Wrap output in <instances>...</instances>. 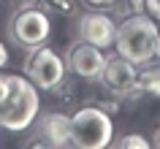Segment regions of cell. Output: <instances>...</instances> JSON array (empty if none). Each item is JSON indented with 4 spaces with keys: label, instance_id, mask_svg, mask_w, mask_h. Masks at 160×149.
Segmentation results:
<instances>
[{
    "label": "cell",
    "instance_id": "1",
    "mask_svg": "<svg viewBox=\"0 0 160 149\" xmlns=\"http://www.w3.org/2000/svg\"><path fill=\"white\" fill-rule=\"evenodd\" d=\"M41 111V98L27 76L0 73V127L11 133H22L33 127Z\"/></svg>",
    "mask_w": 160,
    "mask_h": 149
},
{
    "label": "cell",
    "instance_id": "2",
    "mask_svg": "<svg viewBox=\"0 0 160 149\" xmlns=\"http://www.w3.org/2000/svg\"><path fill=\"white\" fill-rule=\"evenodd\" d=\"M160 43V25L155 19L141 11V14H130L117 25V38H114V49L119 57L130 60L133 65H147L155 60Z\"/></svg>",
    "mask_w": 160,
    "mask_h": 149
},
{
    "label": "cell",
    "instance_id": "3",
    "mask_svg": "<svg viewBox=\"0 0 160 149\" xmlns=\"http://www.w3.org/2000/svg\"><path fill=\"white\" fill-rule=\"evenodd\" d=\"M114 138L111 114L101 106H82L71 114V147L76 149H103Z\"/></svg>",
    "mask_w": 160,
    "mask_h": 149
},
{
    "label": "cell",
    "instance_id": "4",
    "mask_svg": "<svg viewBox=\"0 0 160 149\" xmlns=\"http://www.w3.org/2000/svg\"><path fill=\"white\" fill-rule=\"evenodd\" d=\"M52 35V19L46 17V11L41 6L27 3L22 8H17L8 19V38L14 46L19 49H33L46 43V38Z\"/></svg>",
    "mask_w": 160,
    "mask_h": 149
},
{
    "label": "cell",
    "instance_id": "5",
    "mask_svg": "<svg viewBox=\"0 0 160 149\" xmlns=\"http://www.w3.org/2000/svg\"><path fill=\"white\" fill-rule=\"evenodd\" d=\"M65 60L60 57L54 49H49L46 43L27 49L25 57V76L38 87V90H57L60 84L65 82Z\"/></svg>",
    "mask_w": 160,
    "mask_h": 149
},
{
    "label": "cell",
    "instance_id": "6",
    "mask_svg": "<svg viewBox=\"0 0 160 149\" xmlns=\"http://www.w3.org/2000/svg\"><path fill=\"white\" fill-rule=\"evenodd\" d=\"M98 82L103 84V90L111 92V98H138V65H133L130 60L119 57H106L103 73Z\"/></svg>",
    "mask_w": 160,
    "mask_h": 149
},
{
    "label": "cell",
    "instance_id": "7",
    "mask_svg": "<svg viewBox=\"0 0 160 149\" xmlns=\"http://www.w3.org/2000/svg\"><path fill=\"white\" fill-rule=\"evenodd\" d=\"M76 30H79V41H87L98 49L114 46V38H117V22L106 11H84L79 17Z\"/></svg>",
    "mask_w": 160,
    "mask_h": 149
},
{
    "label": "cell",
    "instance_id": "8",
    "mask_svg": "<svg viewBox=\"0 0 160 149\" xmlns=\"http://www.w3.org/2000/svg\"><path fill=\"white\" fill-rule=\"evenodd\" d=\"M35 138L41 141H33L35 147H54V149H62V147H71V117L60 114V111H49L43 117H35Z\"/></svg>",
    "mask_w": 160,
    "mask_h": 149
},
{
    "label": "cell",
    "instance_id": "9",
    "mask_svg": "<svg viewBox=\"0 0 160 149\" xmlns=\"http://www.w3.org/2000/svg\"><path fill=\"white\" fill-rule=\"evenodd\" d=\"M103 65H106V54L103 49L92 46L87 41H79L71 46V54H68V68L73 71L79 79H90V82H98L103 73Z\"/></svg>",
    "mask_w": 160,
    "mask_h": 149
},
{
    "label": "cell",
    "instance_id": "10",
    "mask_svg": "<svg viewBox=\"0 0 160 149\" xmlns=\"http://www.w3.org/2000/svg\"><path fill=\"white\" fill-rule=\"evenodd\" d=\"M138 92L149 98H160V60L138 65Z\"/></svg>",
    "mask_w": 160,
    "mask_h": 149
},
{
    "label": "cell",
    "instance_id": "11",
    "mask_svg": "<svg viewBox=\"0 0 160 149\" xmlns=\"http://www.w3.org/2000/svg\"><path fill=\"white\" fill-rule=\"evenodd\" d=\"M114 147H119V149H149V141L144 136H138V133H128V136L114 141Z\"/></svg>",
    "mask_w": 160,
    "mask_h": 149
},
{
    "label": "cell",
    "instance_id": "12",
    "mask_svg": "<svg viewBox=\"0 0 160 149\" xmlns=\"http://www.w3.org/2000/svg\"><path fill=\"white\" fill-rule=\"evenodd\" d=\"M79 3H82V0H43V6H46V8L57 11V14H62V17H71V14H76Z\"/></svg>",
    "mask_w": 160,
    "mask_h": 149
},
{
    "label": "cell",
    "instance_id": "13",
    "mask_svg": "<svg viewBox=\"0 0 160 149\" xmlns=\"http://www.w3.org/2000/svg\"><path fill=\"white\" fill-rule=\"evenodd\" d=\"M111 8L122 11L125 17H130V14H141V11H144V0H117Z\"/></svg>",
    "mask_w": 160,
    "mask_h": 149
},
{
    "label": "cell",
    "instance_id": "14",
    "mask_svg": "<svg viewBox=\"0 0 160 149\" xmlns=\"http://www.w3.org/2000/svg\"><path fill=\"white\" fill-rule=\"evenodd\" d=\"M144 11L160 25V0H144Z\"/></svg>",
    "mask_w": 160,
    "mask_h": 149
},
{
    "label": "cell",
    "instance_id": "15",
    "mask_svg": "<svg viewBox=\"0 0 160 149\" xmlns=\"http://www.w3.org/2000/svg\"><path fill=\"white\" fill-rule=\"evenodd\" d=\"M84 6H90V8H111L117 0H82Z\"/></svg>",
    "mask_w": 160,
    "mask_h": 149
},
{
    "label": "cell",
    "instance_id": "16",
    "mask_svg": "<svg viewBox=\"0 0 160 149\" xmlns=\"http://www.w3.org/2000/svg\"><path fill=\"white\" fill-rule=\"evenodd\" d=\"M6 65H8V49H6V43L0 41V71H3Z\"/></svg>",
    "mask_w": 160,
    "mask_h": 149
},
{
    "label": "cell",
    "instance_id": "17",
    "mask_svg": "<svg viewBox=\"0 0 160 149\" xmlns=\"http://www.w3.org/2000/svg\"><path fill=\"white\" fill-rule=\"evenodd\" d=\"M155 60H160V43H158V52H155Z\"/></svg>",
    "mask_w": 160,
    "mask_h": 149
},
{
    "label": "cell",
    "instance_id": "18",
    "mask_svg": "<svg viewBox=\"0 0 160 149\" xmlns=\"http://www.w3.org/2000/svg\"><path fill=\"white\" fill-rule=\"evenodd\" d=\"M158 147H160V130H158Z\"/></svg>",
    "mask_w": 160,
    "mask_h": 149
},
{
    "label": "cell",
    "instance_id": "19",
    "mask_svg": "<svg viewBox=\"0 0 160 149\" xmlns=\"http://www.w3.org/2000/svg\"><path fill=\"white\" fill-rule=\"evenodd\" d=\"M17 3H30V0H17Z\"/></svg>",
    "mask_w": 160,
    "mask_h": 149
}]
</instances>
